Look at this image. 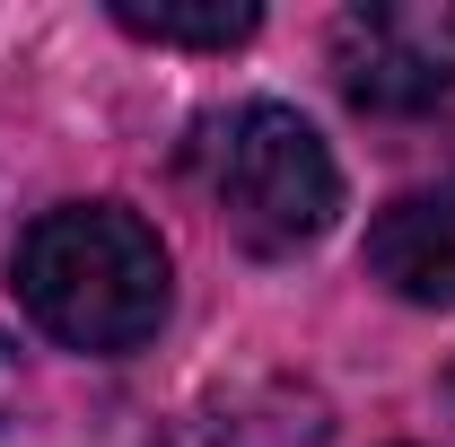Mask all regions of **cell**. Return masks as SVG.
Wrapping results in <instances>:
<instances>
[{
    "instance_id": "obj_1",
    "label": "cell",
    "mask_w": 455,
    "mask_h": 447,
    "mask_svg": "<svg viewBox=\"0 0 455 447\" xmlns=\"http://www.w3.org/2000/svg\"><path fill=\"white\" fill-rule=\"evenodd\" d=\"M18 298L61 351L132 360L175 298L167 237L132 202H61L18 237Z\"/></svg>"
},
{
    "instance_id": "obj_2",
    "label": "cell",
    "mask_w": 455,
    "mask_h": 447,
    "mask_svg": "<svg viewBox=\"0 0 455 447\" xmlns=\"http://www.w3.org/2000/svg\"><path fill=\"white\" fill-rule=\"evenodd\" d=\"M193 158H202V184L245 255H298L341 211V167L324 132L281 97H245V106L211 114Z\"/></svg>"
},
{
    "instance_id": "obj_3",
    "label": "cell",
    "mask_w": 455,
    "mask_h": 447,
    "mask_svg": "<svg viewBox=\"0 0 455 447\" xmlns=\"http://www.w3.org/2000/svg\"><path fill=\"white\" fill-rule=\"evenodd\" d=\"M333 70L359 114H429V106H447V88H455L447 53L420 45V27L395 18V9H350L333 27Z\"/></svg>"
},
{
    "instance_id": "obj_4",
    "label": "cell",
    "mask_w": 455,
    "mask_h": 447,
    "mask_svg": "<svg viewBox=\"0 0 455 447\" xmlns=\"http://www.w3.org/2000/svg\"><path fill=\"white\" fill-rule=\"evenodd\" d=\"M368 280L411 307H455V175L411 184L368 220Z\"/></svg>"
},
{
    "instance_id": "obj_5",
    "label": "cell",
    "mask_w": 455,
    "mask_h": 447,
    "mask_svg": "<svg viewBox=\"0 0 455 447\" xmlns=\"http://www.w3.org/2000/svg\"><path fill=\"white\" fill-rule=\"evenodd\" d=\"M114 27L140 45H184V53H228L263 27L254 0H114Z\"/></svg>"
},
{
    "instance_id": "obj_6",
    "label": "cell",
    "mask_w": 455,
    "mask_h": 447,
    "mask_svg": "<svg viewBox=\"0 0 455 447\" xmlns=\"http://www.w3.org/2000/svg\"><path fill=\"white\" fill-rule=\"evenodd\" d=\"M9 412H18V342L0 334V421H9Z\"/></svg>"
}]
</instances>
